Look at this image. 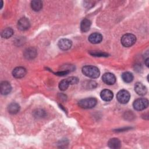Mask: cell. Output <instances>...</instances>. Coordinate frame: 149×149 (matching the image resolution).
<instances>
[{
  "instance_id": "obj_1",
  "label": "cell",
  "mask_w": 149,
  "mask_h": 149,
  "mask_svg": "<svg viewBox=\"0 0 149 149\" xmlns=\"http://www.w3.org/2000/svg\"><path fill=\"white\" fill-rule=\"evenodd\" d=\"M82 73L87 77L95 79L99 77L100 72L98 68L92 65H87L82 68Z\"/></svg>"
},
{
  "instance_id": "obj_2",
  "label": "cell",
  "mask_w": 149,
  "mask_h": 149,
  "mask_svg": "<svg viewBox=\"0 0 149 149\" xmlns=\"http://www.w3.org/2000/svg\"><path fill=\"white\" fill-rule=\"evenodd\" d=\"M97 100L95 98L90 97L82 99L79 101L78 105L84 109H90L94 107L97 104Z\"/></svg>"
},
{
  "instance_id": "obj_3",
  "label": "cell",
  "mask_w": 149,
  "mask_h": 149,
  "mask_svg": "<svg viewBox=\"0 0 149 149\" xmlns=\"http://www.w3.org/2000/svg\"><path fill=\"white\" fill-rule=\"evenodd\" d=\"M136 41V37L132 34H126L123 35L120 40L122 44L125 47H129L133 45Z\"/></svg>"
},
{
  "instance_id": "obj_4",
  "label": "cell",
  "mask_w": 149,
  "mask_h": 149,
  "mask_svg": "<svg viewBox=\"0 0 149 149\" xmlns=\"http://www.w3.org/2000/svg\"><path fill=\"white\" fill-rule=\"evenodd\" d=\"M148 105V101L147 98H140L136 100L133 104V106L134 108L137 111H142L146 109Z\"/></svg>"
},
{
  "instance_id": "obj_5",
  "label": "cell",
  "mask_w": 149,
  "mask_h": 149,
  "mask_svg": "<svg viewBox=\"0 0 149 149\" xmlns=\"http://www.w3.org/2000/svg\"><path fill=\"white\" fill-rule=\"evenodd\" d=\"M130 98V93L126 90H120L116 95L118 101L121 104H126L129 101Z\"/></svg>"
},
{
  "instance_id": "obj_6",
  "label": "cell",
  "mask_w": 149,
  "mask_h": 149,
  "mask_svg": "<svg viewBox=\"0 0 149 149\" xmlns=\"http://www.w3.org/2000/svg\"><path fill=\"white\" fill-rule=\"evenodd\" d=\"M30 26V21L26 17H22L17 22V27L21 31H25L29 29Z\"/></svg>"
},
{
  "instance_id": "obj_7",
  "label": "cell",
  "mask_w": 149,
  "mask_h": 149,
  "mask_svg": "<svg viewBox=\"0 0 149 149\" xmlns=\"http://www.w3.org/2000/svg\"><path fill=\"white\" fill-rule=\"evenodd\" d=\"M102 81L108 85H112L116 82L115 75L111 73H105L102 77Z\"/></svg>"
},
{
  "instance_id": "obj_8",
  "label": "cell",
  "mask_w": 149,
  "mask_h": 149,
  "mask_svg": "<svg viewBox=\"0 0 149 149\" xmlns=\"http://www.w3.org/2000/svg\"><path fill=\"white\" fill-rule=\"evenodd\" d=\"M72 41L67 38L61 39L58 43L59 48L63 51H66L70 49L72 47Z\"/></svg>"
},
{
  "instance_id": "obj_9",
  "label": "cell",
  "mask_w": 149,
  "mask_h": 149,
  "mask_svg": "<svg viewBox=\"0 0 149 149\" xmlns=\"http://www.w3.org/2000/svg\"><path fill=\"white\" fill-rule=\"evenodd\" d=\"M134 91L136 93L141 96H143L147 93V89L146 87L141 83L137 82L134 85Z\"/></svg>"
},
{
  "instance_id": "obj_10",
  "label": "cell",
  "mask_w": 149,
  "mask_h": 149,
  "mask_svg": "<svg viewBox=\"0 0 149 149\" xmlns=\"http://www.w3.org/2000/svg\"><path fill=\"white\" fill-rule=\"evenodd\" d=\"M26 74V70L23 67H16L15 68L12 72V74L13 77L17 79H20L23 77Z\"/></svg>"
},
{
  "instance_id": "obj_11",
  "label": "cell",
  "mask_w": 149,
  "mask_h": 149,
  "mask_svg": "<svg viewBox=\"0 0 149 149\" xmlns=\"http://www.w3.org/2000/svg\"><path fill=\"white\" fill-rule=\"evenodd\" d=\"M0 90L1 94L7 95L10 93L12 90V87L9 82L6 81H3L1 83Z\"/></svg>"
},
{
  "instance_id": "obj_12",
  "label": "cell",
  "mask_w": 149,
  "mask_h": 149,
  "mask_svg": "<svg viewBox=\"0 0 149 149\" xmlns=\"http://www.w3.org/2000/svg\"><path fill=\"white\" fill-rule=\"evenodd\" d=\"M102 40V36L98 33L91 34L88 37V41L92 44H98Z\"/></svg>"
},
{
  "instance_id": "obj_13",
  "label": "cell",
  "mask_w": 149,
  "mask_h": 149,
  "mask_svg": "<svg viewBox=\"0 0 149 149\" xmlns=\"http://www.w3.org/2000/svg\"><path fill=\"white\" fill-rule=\"evenodd\" d=\"M113 93L108 89H105L101 91L100 93L101 98L105 101H110L113 98Z\"/></svg>"
},
{
  "instance_id": "obj_14",
  "label": "cell",
  "mask_w": 149,
  "mask_h": 149,
  "mask_svg": "<svg viewBox=\"0 0 149 149\" xmlns=\"http://www.w3.org/2000/svg\"><path fill=\"white\" fill-rule=\"evenodd\" d=\"M24 56L27 59H32L37 55V51L34 48L30 47L27 48L24 52Z\"/></svg>"
},
{
  "instance_id": "obj_15",
  "label": "cell",
  "mask_w": 149,
  "mask_h": 149,
  "mask_svg": "<svg viewBox=\"0 0 149 149\" xmlns=\"http://www.w3.org/2000/svg\"><path fill=\"white\" fill-rule=\"evenodd\" d=\"M108 146L111 148H119L120 147L121 143L120 140L116 138H112L108 141Z\"/></svg>"
},
{
  "instance_id": "obj_16",
  "label": "cell",
  "mask_w": 149,
  "mask_h": 149,
  "mask_svg": "<svg viewBox=\"0 0 149 149\" xmlns=\"http://www.w3.org/2000/svg\"><path fill=\"white\" fill-rule=\"evenodd\" d=\"M91 26V22L87 19H83L80 24V29L82 32H87L90 30Z\"/></svg>"
},
{
  "instance_id": "obj_17",
  "label": "cell",
  "mask_w": 149,
  "mask_h": 149,
  "mask_svg": "<svg viewBox=\"0 0 149 149\" xmlns=\"http://www.w3.org/2000/svg\"><path fill=\"white\" fill-rule=\"evenodd\" d=\"M20 110V106L16 102L10 103L8 107V111L11 114H16Z\"/></svg>"
},
{
  "instance_id": "obj_18",
  "label": "cell",
  "mask_w": 149,
  "mask_h": 149,
  "mask_svg": "<svg viewBox=\"0 0 149 149\" xmlns=\"http://www.w3.org/2000/svg\"><path fill=\"white\" fill-rule=\"evenodd\" d=\"M31 7L34 11H39L42 8V2L40 0H34L31 2Z\"/></svg>"
},
{
  "instance_id": "obj_19",
  "label": "cell",
  "mask_w": 149,
  "mask_h": 149,
  "mask_svg": "<svg viewBox=\"0 0 149 149\" xmlns=\"http://www.w3.org/2000/svg\"><path fill=\"white\" fill-rule=\"evenodd\" d=\"M122 79L125 83H130L133 80V76L132 73L129 72H125L122 74Z\"/></svg>"
},
{
  "instance_id": "obj_20",
  "label": "cell",
  "mask_w": 149,
  "mask_h": 149,
  "mask_svg": "<svg viewBox=\"0 0 149 149\" xmlns=\"http://www.w3.org/2000/svg\"><path fill=\"white\" fill-rule=\"evenodd\" d=\"M13 34V30L10 27H7L2 31L1 37L3 38H9L11 36H12Z\"/></svg>"
},
{
  "instance_id": "obj_21",
  "label": "cell",
  "mask_w": 149,
  "mask_h": 149,
  "mask_svg": "<svg viewBox=\"0 0 149 149\" xmlns=\"http://www.w3.org/2000/svg\"><path fill=\"white\" fill-rule=\"evenodd\" d=\"M83 85L86 89H93L97 87V83L93 80H88L83 82Z\"/></svg>"
},
{
  "instance_id": "obj_22",
  "label": "cell",
  "mask_w": 149,
  "mask_h": 149,
  "mask_svg": "<svg viewBox=\"0 0 149 149\" xmlns=\"http://www.w3.org/2000/svg\"><path fill=\"white\" fill-rule=\"evenodd\" d=\"M69 86V83L67 79H63L59 82V88L61 90L64 91V90H66L68 88Z\"/></svg>"
},
{
  "instance_id": "obj_23",
  "label": "cell",
  "mask_w": 149,
  "mask_h": 149,
  "mask_svg": "<svg viewBox=\"0 0 149 149\" xmlns=\"http://www.w3.org/2000/svg\"><path fill=\"white\" fill-rule=\"evenodd\" d=\"M90 54L91 55H93L94 56H99V57H101V56L107 57L108 55V54H107V53L102 52H101V51H91V52H90Z\"/></svg>"
},
{
  "instance_id": "obj_24",
  "label": "cell",
  "mask_w": 149,
  "mask_h": 149,
  "mask_svg": "<svg viewBox=\"0 0 149 149\" xmlns=\"http://www.w3.org/2000/svg\"><path fill=\"white\" fill-rule=\"evenodd\" d=\"M69 84H76L79 82V79L77 77H74V76H71L69 78L67 79Z\"/></svg>"
},
{
  "instance_id": "obj_25",
  "label": "cell",
  "mask_w": 149,
  "mask_h": 149,
  "mask_svg": "<svg viewBox=\"0 0 149 149\" xmlns=\"http://www.w3.org/2000/svg\"><path fill=\"white\" fill-rule=\"evenodd\" d=\"M34 113H35L34 115L36 117H42L44 116V114H45L44 111L40 109H37L36 112H34Z\"/></svg>"
},
{
  "instance_id": "obj_26",
  "label": "cell",
  "mask_w": 149,
  "mask_h": 149,
  "mask_svg": "<svg viewBox=\"0 0 149 149\" xmlns=\"http://www.w3.org/2000/svg\"><path fill=\"white\" fill-rule=\"evenodd\" d=\"M149 60V59H148V58H147V59H146V60H145V63H146V65L148 67V61Z\"/></svg>"
}]
</instances>
